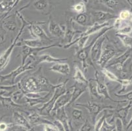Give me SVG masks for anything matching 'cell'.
<instances>
[{
  "instance_id": "cell-1",
  "label": "cell",
  "mask_w": 132,
  "mask_h": 131,
  "mask_svg": "<svg viewBox=\"0 0 132 131\" xmlns=\"http://www.w3.org/2000/svg\"><path fill=\"white\" fill-rule=\"evenodd\" d=\"M42 68H39L35 74L28 77H24L20 81L17 82L19 88L23 92H48L52 89L44 86L41 83L39 75L42 73Z\"/></svg>"
},
{
  "instance_id": "cell-2",
  "label": "cell",
  "mask_w": 132,
  "mask_h": 131,
  "mask_svg": "<svg viewBox=\"0 0 132 131\" xmlns=\"http://www.w3.org/2000/svg\"><path fill=\"white\" fill-rule=\"evenodd\" d=\"M16 14L17 16L20 18V20L22 21V26H21V28L19 30V32H18L17 35L15 37V39L13 41L11 45L9 47L7 50L2 54L1 56H0V72L2 71L3 69H4L5 68V67L7 66L8 64L10 62L11 59V54L13 51V49L15 47H16V43L19 41V38L21 36H22V33L24 32V30L26 27H27L28 25L30 24V22L27 21L23 17L21 13L19 11L16 12Z\"/></svg>"
},
{
  "instance_id": "cell-3",
  "label": "cell",
  "mask_w": 132,
  "mask_h": 131,
  "mask_svg": "<svg viewBox=\"0 0 132 131\" xmlns=\"http://www.w3.org/2000/svg\"><path fill=\"white\" fill-rule=\"evenodd\" d=\"M67 82H68V80H66L64 82L57 84L56 87L54 89L53 94V95L51 97V98L46 103L43 104L42 106V107L37 109V110L38 111V113L40 114L41 115H50L51 111L52 110L54 104H55V102L57 100V98L63 94L67 91V86H66Z\"/></svg>"
},
{
  "instance_id": "cell-4",
  "label": "cell",
  "mask_w": 132,
  "mask_h": 131,
  "mask_svg": "<svg viewBox=\"0 0 132 131\" xmlns=\"http://www.w3.org/2000/svg\"><path fill=\"white\" fill-rule=\"evenodd\" d=\"M76 106H81L86 108L89 111L90 116L92 117V121L93 123H95V120L97 115L101 111H104L107 109H114V108L111 106L105 105L103 104H100L93 100L88 101L86 104H80V103H76Z\"/></svg>"
},
{
  "instance_id": "cell-5",
  "label": "cell",
  "mask_w": 132,
  "mask_h": 131,
  "mask_svg": "<svg viewBox=\"0 0 132 131\" xmlns=\"http://www.w3.org/2000/svg\"><path fill=\"white\" fill-rule=\"evenodd\" d=\"M34 62H35V59H34V58H32V60H28L27 62H26L24 64H20L16 69H15V70L12 71V72H11V73H9V74L5 75H2V76L0 77L1 80H2V81H4V80H8V79H9V80H11V81L12 85L15 84V83H14V81H15L16 78L19 75L22 74V73L26 72V71L32 70V69H34V68L36 67Z\"/></svg>"
},
{
  "instance_id": "cell-6",
  "label": "cell",
  "mask_w": 132,
  "mask_h": 131,
  "mask_svg": "<svg viewBox=\"0 0 132 131\" xmlns=\"http://www.w3.org/2000/svg\"><path fill=\"white\" fill-rule=\"evenodd\" d=\"M118 53L116 47L112 43H106L103 46L101 54L97 64L101 68H105L107 64Z\"/></svg>"
},
{
  "instance_id": "cell-7",
  "label": "cell",
  "mask_w": 132,
  "mask_h": 131,
  "mask_svg": "<svg viewBox=\"0 0 132 131\" xmlns=\"http://www.w3.org/2000/svg\"><path fill=\"white\" fill-rule=\"evenodd\" d=\"M95 80L97 81V91H98V93H99V95L101 96L102 97H104L105 99L109 100H110L111 102H113L122 103L128 102L126 100H116L113 99V98L110 97L107 85L104 82V81H105V75L103 74V76H101L100 72H99V70H96L95 74Z\"/></svg>"
},
{
  "instance_id": "cell-8",
  "label": "cell",
  "mask_w": 132,
  "mask_h": 131,
  "mask_svg": "<svg viewBox=\"0 0 132 131\" xmlns=\"http://www.w3.org/2000/svg\"><path fill=\"white\" fill-rule=\"evenodd\" d=\"M107 38L108 37L106 34L99 36L92 46L89 51V58L92 63H97V61L99 60L101 54L103 43H105Z\"/></svg>"
},
{
  "instance_id": "cell-9",
  "label": "cell",
  "mask_w": 132,
  "mask_h": 131,
  "mask_svg": "<svg viewBox=\"0 0 132 131\" xmlns=\"http://www.w3.org/2000/svg\"><path fill=\"white\" fill-rule=\"evenodd\" d=\"M38 22H30V24L27 26L32 37L40 39L46 44L48 42H51L52 40L49 38L45 31L39 26ZM48 45V44H47Z\"/></svg>"
},
{
  "instance_id": "cell-10",
  "label": "cell",
  "mask_w": 132,
  "mask_h": 131,
  "mask_svg": "<svg viewBox=\"0 0 132 131\" xmlns=\"http://www.w3.org/2000/svg\"><path fill=\"white\" fill-rule=\"evenodd\" d=\"M132 55V48H128L125 52H123L122 55L115 58L114 59H112V62H109L105 68L108 67H114L118 71L123 72V66L125 63L128 60L131 56Z\"/></svg>"
},
{
  "instance_id": "cell-11",
  "label": "cell",
  "mask_w": 132,
  "mask_h": 131,
  "mask_svg": "<svg viewBox=\"0 0 132 131\" xmlns=\"http://www.w3.org/2000/svg\"><path fill=\"white\" fill-rule=\"evenodd\" d=\"M73 89H74V88H73V86H72V87L69 88L68 89H67V91H66L63 94L60 96V97L57 98V100H56V102H55V104H54L52 110L51 111L50 115H56L57 111H58L59 109L67 106L69 104L70 101L71 100Z\"/></svg>"
},
{
  "instance_id": "cell-12",
  "label": "cell",
  "mask_w": 132,
  "mask_h": 131,
  "mask_svg": "<svg viewBox=\"0 0 132 131\" xmlns=\"http://www.w3.org/2000/svg\"><path fill=\"white\" fill-rule=\"evenodd\" d=\"M96 39H97L94 38L92 40V41L90 43L89 45H88L87 46H86L85 47L83 48V49H79L78 50L77 53H76V56H77L78 59L81 62L82 68L84 70L85 72H87V69L89 67L90 63H89L87 62V59H88L89 55L90 49H91L92 46L93 45V43H94V42L95 41Z\"/></svg>"
},
{
  "instance_id": "cell-13",
  "label": "cell",
  "mask_w": 132,
  "mask_h": 131,
  "mask_svg": "<svg viewBox=\"0 0 132 131\" xmlns=\"http://www.w3.org/2000/svg\"><path fill=\"white\" fill-rule=\"evenodd\" d=\"M91 17H92V22L93 24L94 23H104L105 22L108 21L109 19H116L118 16L115 14L108 12L96 11L91 12Z\"/></svg>"
},
{
  "instance_id": "cell-14",
  "label": "cell",
  "mask_w": 132,
  "mask_h": 131,
  "mask_svg": "<svg viewBox=\"0 0 132 131\" xmlns=\"http://www.w3.org/2000/svg\"><path fill=\"white\" fill-rule=\"evenodd\" d=\"M132 107V101H129L128 104L126 106H122L120 108H118L114 109L113 110V117L112 120L116 118H119L122 121L123 127H126V118L128 117V113Z\"/></svg>"
},
{
  "instance_id": "cell-15",
  "label": "cell",
  "mask_w": 132,
  "mask_h": 131,
  "mask_svg": "<svg viewBox=\"0 0 132 131\" xmlns=\"http://www.w3.org/2000/svg\"><path fill=\"white\" fill-rule=\"evenodd\" d=\"M50 33L56 38H64L65 36L66 26L63 28V26H61L54 20H50L48 26Z\"/></svg>"
},
{
  "instance_id": "cell-16",
  "label": "cell",
  "mask_w": 132,
  "mask_h": 131,
  "mask_svg": "<svg viewBox=\"0 0 132 131\" xmlns=\"http://www.w3.org/2000/svg\"><path fill=\"white\" fill-rule=\"evenodd\" d=\"M26 113V118L28 121H29L30 125H45V124H51L52 123L50 122L49 120L45 118H43L41 116L40 114L38 113L36 111H32V112H25Z\"/></svg>"
},
{
  "instance_id": "cell-17",
  "label": "cell",
  "mask_w": 132,
  "mask_h": 131,
  "mask_svg": "<svg viewBox=\"0 0 132 131\" xmlns=\"http://www.w3.org/2000/svg\"><path fill=\"white\" fill-rule=\"evenodd\" d=\"M68 60L67 58H55L53 57L51 55L49 54H45V55H39L35 58V62L34 64L35 65L39 64L44 62H47V63H57V62H63Z\"/></svg>"
},
{
  "instance_id": "cell-18",
  "label": "cell",
  "mask_w": 132,
  "mask_h": 131,
  "mask_svg": "<svg viewBox=\"0 0 132 131\" xmlns=\"http://www.w3.org/2000/svg\"><path fill=\"white\" fill-rule=\"evenodd\" d=\"M51 71L56 73H59L63 75H68L70 74V65L64 62H57L54 63L50 68Z\"/></svg>"
},
{
  "instance_id": "cell-19",
  "label": "cell",
  "mask_w": 132,
  "mask_h": 131,
  "mask_svg": "<svg viewBox=\"0 0 132 131\" xmlns=\"http://www.w3.org/2000/svg\"><path fill=\"white\" fill-rule=\"evenodd\" d=\"M13 118L14 123L17 126L24 127V128H26L28 130L32 129L31 125L29 123V121H28L27 119L23 115H22V114L20 113L18 111H15V112L13 113Z\"/></svg>"
},
{
  "instance_id": "cell-20",
  "label": "cell",
  "mask_w": 132,
  "mask_h": 131,
  "mask_svg": "<svg viewBox=\"0 0 132 131\" xmlns=\"http://www.w3.org/2000/svg\"><path fill=\"white\" fill-rule=\"evenodd\" d=\"M87 89H88L91 100L94 101L95 100H101L102 97L99 95L97 91V83L95 79H89L87 84Z\"/></svg>"
},
{
  "instance_id": "cell-21",
  "label": "cell",
  "mask_w": 132,
  "mask_h": 131,
  "mask_svg": "<svg viewBox=\"0 0 132 131\" xmlns=\"http://www.w3.org/2000/svg\"><path fill=\"white\" fill-rule=\"evenodd\" d=\"M22 45H26L31 48H40L44 47L47 44L42 41H41L40 39L34 38L30 39H23L20 41H18L16 43V47H19Z\"/></svg>"
},
{
  "instance_id": "cell-22",
  "label": "cell",
  "mask_w": 132,
  "mask_h": 131,
  "mask_svg": "<svg viewBox=\"0 0 132 131\" xmlns=\"http://www.w3.org/2000/svg\"><path fill=\"white\" fill-rule=\"evenodd\" d=\"M107 26H110V22L109 21H106L102 24L94 23L93 24L92 26H89L87 29V30L83 32L82 33H81V35L84 36H90L91 35L95 34L97 32H99L100 30H101L102 29L105 27H107Z\"/></svg>"
},
{
  "instance_id": "cell-23",
  "label": "cell",
  "mask_w": 132,
  "mask_h": 131,
  "mask_svg": "<svg viewBox=\"0 0 132 131\" xmlns=\"http://www.w3.org/2000/svg\"><path fill=\"white\" fill-rule=\"evenodd\" d=\"M73 92H72V98L71 100L70 101L69 104L67 105L68 107H70L74 104L75 102L80 98L81 96L84 92H86L87 90V85H83L82 86L78 87V86H76V85H74V86H73Z\"/></svg>"
},
{
  "instance_id": "cell-24",
  "label": "cell",
  "mask_w": 132,
  "mask_h": 131,
  "mask_svg": "<svg viewBox=\"0 0 132 131\" xmlns=\"http://www.w3.org/2000/svg\"><path fill=\"white\" fill-rule=\"evenodd\" d=\"M74 81L78 84H81V85H87L88 84V80L86 79L84 74L83 73L82 71L80 69V68L76 65L74 66V74L73 77Z\"/></svg>"
},
{
  "instance_id": "cell-25",
  "label": "cell",
  "mask_w": 132,
  "mask_h": 131,
  "mask_svg": "<svg viewBox=\"0 0 132 131\" xmlns=\"http://www.w3.org/2000/svg\"><path fill=\"white\" fill-rule=\"evenodd\" d=\"M15 3L16 0H2L0 2V13H6L8 15L12 9L15 8Z\"/></svg>"
},
{
  "instance_id": "cell-26",
  "label": "cell",
  "mask_w": 132,
  "mask_h": 131,
  "mask_svg": "<svg viewBox=\"0 0 132 131\" xmlns=\"http://www.w3.org/2000/svg\"><path fill=\"white\" fill-rule=\"evenodd\" d=\"M7 16L3 20L2 26L5 30L6 29L8 31H15L16 29V21L14 19H8Z\"/></svg>"
},
{
  "instance_id": "cell-27",
  "label": "cell",
  "mask_w": 132,
  "mask_h": 131,
  "mask_svg": "<svg viewBox=\"0 0 132 131\" xmlns=\"http://www.w3.org/2000/svg\"><path fill=\"white\" fill-rule=\"evenodd\" d=\"M101 73L105 75V77H107L110 81H113V82H117L120 84H121V83H122V78L118 77L114 74L107 69V68H101Z\"/></svg>"
},
{
  "instance_id": "cell-28",
  "label": "cell",
  "mask_w": 132,
  "mask_h": 131,
  "mask_svg": "<svg viewBox=\"0 0 132 131\" xmlns=\"http://www.w3.org/2000/svg\"><path fill=\"white\" fill-rule=\"evenodd\" d=\"M116 36L119 38L125 47L128 48H132V37L129 35H122L116 33Z\"/></svg>"
},
{
  "instance_id": "cell-29",
  "label": "cell",
  "mask_w": 132,
  "mask_h": 131,
  "mask_svg": "<svg viewBox=\"0 0 132 131\" xmlns=\"http://www.w3.org/2000/svg\"><path fill=\"white\" fill-rule=\"evenodd\" d=\"M49 6L47 0H37L34 3V7L39 11L44 12L47 10Z\"/></svg>"
},
{
  "instance_id": "cell-30",
  "label": "cell",
  "mask_w": 132,
  "mask_h": 131,
  "mask_svg": "<svg viewBox=\"0 0 132 131\" xmlns=\"http://www.w3.org/2000/svg\"><path fill=\"white\" fill-rule=\"evenodd\" d=\"M102 3L111 9H116L120 5V2L118 0H99Z\"/></svg>"
},
{
  "instance_id": "cell-31",
  "label": "cell",
  "mask_w": 132,
  "mask_h": 131,
  "mask_svg": "<svg viewBox=\"0 0 132 131\" xmlns=\"http://www.w3.org/2000/svg\"><path fill=\"white\" fill-rule=\"evenodd\" d=\"M74 21H76L78 24L82 26H84L87 21V16L84 13H79L77 16L73 18Z\"/></svg>"
},
{
  "instance_id": "cell-32",
  "label": "cell",
  "mask_w": 132,
  "mask_h": 131,
  "mask_svg": "<svg viewBox=\"0 0 132 131\" xmlns=\"http://www.w3.org/2000/svg\"><path fill=\"white\" fill-rule=\"evenodd\" d=\"M72 117L74 121H81L83 119L82 111L78 108H73L72 111Z\"/></svg>"
},
{
  "instance_id": "cell-33",
  "label": "cell",
  "mask_w": 132,
  "mask_h": 131,
  "mask_svg": "<svg viewBox=\"0 0 132 131\" xmlns=\"http://www.w3.org/2000/svg\"><path fill=\"white\" fill-rule=\"evenodd\" d=\"M132 32V26L129 24H127L125 26H122L118 29L116 32V33L122 35H129Z\"/></svg>"
},
{
  "instance_id": "cell-34",
  "label": "cell",
  "mask_w": 132,
  "mask_h": 131,
  "mask_svg": "<svg viewBox=\"0 0 132 131\" xmlns=\"http://www.w3.org/2000/svg\"><path fill=\"white\" fill-rule=\"evenodd\" d=\"M119 18L122 20H129L132 21V14L128 10H122L119 14Z\"/></svg>"
},
{
  "instance_id": "cell-35",
  "label": "cell",
  "mask_w": 132,
  "mask_h": 131,
  "mask_svg": "<svg viewBox=\"0 0 132 131\" xmlns=\"http://www.w3.org/2000/svg\"><path fill=\"white\" fill-rule=\"evenodd\" d=\"M115 129V125H110V123L106 121V119L103 121L101 127L99 131H112V130Z\"/></svg>"
},
{
  "instance_id": "cell-36",
  "label": "cell",
  "mask_w": 132,
  "mask_h": 131,
  "mask_svg": "<svg viewBox=\"0 0 132 131\" xmlns=\"http://www.w3.org/2000/svg\"><path fill=\"white\" fill-rule=\"evenodd\" d=\"M73 9L75 12L79 13H84L86 11V5L84 3H79L73 6Z\"/></svg>"
},
{
  "instance_id": "cell-37",
  "label": "cell",
  "mask_w": 132,
  "mask_h": 131,
  "mask_svg": "<svg viewBox=\"0 0 132 131\" xmlns=\"http://www.w3.org/2000/svg\"><path fill=\"white\" fill-rule=\"evenodd\" d=\"M106 117V114H103V115L102 117H101L100 118L98 119V121H97L96 123H95V127H94V131H99L100 130V128L101 127L102 124H103V121H105V119Z\"/></svg>"
},
{
  "instance_id": "cell-38",
  "label": "cell",
  "mask_w": 132,
  "mask_h": 131,
  "mask_svg": "<svg viewBox=\"0 0 132 131\" xmlns=\"http://www.w3.org/2000/svg\"><path fill=\"white\" fill-rule=\"evenodd\" d=\"M114 95L117 97L118 98H124L123 100H126L128 102L129 101H132V91L127 92L126 94H120L118 93H114Z\"/></svg>"
},
{
  "instance_id": "cell-39",
  "label": "cell",
  "mask_w": 132,
  "mask_h": 131,
  "mask_svg": "<svg viewBox=\"0 0 132 131\" xmlns=\"http://www.w3.org/2000/svg\"><path fill=\"white\" fill-rule=\"evenodd\" d=\"M93 130V126L90 124L88 120L86 119L84 123L83 124L81 127L80 128V131H92Z\"/></svg>"
},
{
  "instance_id": "cell-40",
  "label": "cell",
  "mask_w": 132,
  "mask_h": 131,
  "mask_svg": "<svg viewBox=\"0 0 132 131\" xmlns=\"http://www.w3.org/2000/svg\"><path fill=\"white\" fill-rule=\"evenodd\" d=\"M115 128H116V131H124L123 130V125L122 123V121L119 118H116Z\"/></svg>"
},
{
  "instance_id": "cell-41",
  "label": "cell",
  "mask_w": 132,
  "mask_h": 131,
  "mask_svg": "<svg viewBox=\"0 0 132 131\" xmlns=\"http://www.w3.org/2000/svg\"><path fill=\"white\" fill-rule=\"evenodd\" d=\"M44 130L45 131H59L58 128L55 125L45 124L44 125Z\"/></svg>"
},
{
  "instance_id": "cell-42",
  "label": "cell",
  "mask_w": 132,
  "mask_h": 131,
  "mask_svg": "<svg viewBox=\"0 0 132 131\" xmlns=\"http://www.w3.org/2000/svg\"><path fill=\"white\" fill-rule=\"evenodd\" d=\"M122 20H121L119 17L116 18V20H115V21H114V24L112 25V26H114V28L116 29L117 30H118V29L120 28L122 26Z\"/></svg>"
},
{
  "instance_id": "cell-43",
  "label": "cell",
  "mask_w": 132,
  "mask_h": 131,
  "mask_svg": "<svg viewBox=\"0 0 132 131\" xmlns=\"http://www.w3.org/2000/svg\"><path fill=\"white\" fill-rule=\"evenodd\" d=\"M53 123L54 125L57 127L59 131H66L65 129H64V126L62 124V123L60 122L59 120H55V121H54Z\"/></svg>"
},
{
  "instance_id": "cell-44",
  "label": "cell",
  "mask_w": 132,
  "mask_h": 131,
  "mask_svg": "<svg viewBox=\"0 0 132 131\" xmlns=\"http://www.w3.org/2000/svg\"><path fill=\"white\" fill-rule=\"evenodd\" d=\"M8 128V125L5 123H0V131H5Z\"/></svg>"
},
{
  "instance_id": "cell-45",
  "label": "cell",
  "mask_w": 132,
  "mask_h": 131,
  "mask_svg": "<svg viewBox=\"0 0 132 131\" xmlns=\"http://www.w3.org/2000/svg\"><path fill=\"white\" fill-rule=\"evenodd\" d=\"M131 127H132V116H131V118L130 121H129V122L128 123V125H127L126 127L125 131H128L129 130V128H130Z\"/></svg>"
},
{
  "instance_id": "cell-46",
  "label": "cell",
  "mask_w": 132,
  "mask_h": 131,
  "mask_svg": "<svg viewBox=\"0 0 132 131\" xmlns=\"http://www.w3.org/2000/svg\"><path fill=\"white\" fill-rule=\"evenodd\" d=\"M20 1H21V0H16V3H15V7H16V6L18 4H19V2H20Z\"/></svg>"
},
{
  "instance_id": "cell-47",
  "label": "cell",
  "mask_w": 132,
  "mask_h": 131,
  "mask_svg": "<svg viewBox=\"0 0 132 131\" xmlns=\"http://www.w3.org/2000/svg\"><path fill=\"white\" fill-rule=\"evenodd\" d=\"M127 2H128V3H129V4L130 5V6H131V7H132V3H131V1H130V0H127Z\"/></svg>"
},
{
  "instance_id": "cell-48",
  "label": "cell",
  "mask_w": 132,
  "mask_h": 131,
  "mask_svg": "<svg viewBox=\"0 0 132 131\" xmlns=\"http://www.w3.org/2000/svg\"><path fill=\"white\" fill-rule=\"evenodd\" d=\"M92 2H93V3H95V2H99V0H91Z\"/></svg>"
},
{
  "instance_id": "cell-49",
  "label": "cell",
  "mask_w": 132,
  "mask_h": 131,
  "mask_svg": "<svg viewBox=\"0 0 132 131\" xmlns=\"http://www.w3.org/2000/svg\"><path fill=\"white\" fill-rule=\"evenodd\" d=\"M129 79H130V80H132V74H131V75L130 76V77L129 78Z\"/></svg>"
},
{
  "instance_id": "cell-50",
  "label": "cell",
  "mask_w": 132,
  "mask_h": 131,
  "mask_svg": "<svg viewBox=\"0 0 132 131\" xmlns=\"http://www.w3.org/2000/svg\"><path fill=\"white\" fill-rule=\"evenodd\" d=\"M0 82H2V80H1V78H0Z\"/></svg>"
}]
</instances>
